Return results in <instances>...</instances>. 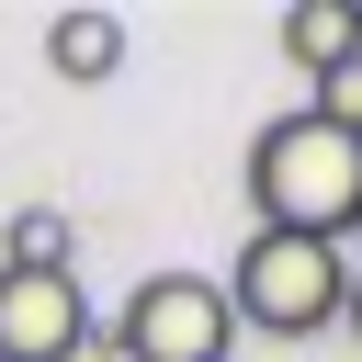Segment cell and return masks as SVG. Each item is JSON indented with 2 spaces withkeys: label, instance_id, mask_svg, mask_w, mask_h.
Here are the masks:
<instances>
[{
  "label": "cell",
  "instance_id": "cell-1",
  "mask_svg": "<svg viewBox=\"0 0 362 362\" xmlns=\"http://www.w3.org/2000/svg\"><path fill=\"white\" fill-rule=\"evenodd\" d=\"M249 204H260V226L351 238L362 226V136H339L328 113H272L249 136Z\"/></svg>",
  "mask_w": 362,
  "mask_h": 362
},
{
  "label": "cell",
  "instance_id": "cell-2",
  "mask_svg": "<svg viewBox=\"0 0 362 362\" xmlns=\"http://www.w3.org/2000/svg\"><path fill=\"white\" fill-rule=\"evenodd\" d=\"M339 294H351L339 238H294V226H249L238 238V272H226V317L238 328L317 339V328H339Z\"/></svg>",
  "mask_w": 362,
  "mask_h": 362
},
{
  "label": "cell",
  "instance_id": "cell-3",
  "mask_svg": "<svg viewBox=\"0 0 362 362\" xmlns=\"http://www.w3.org/2000/svg\"><path fill=\"white\" fill-rule=\"evenodd\" d=\"M113 362H226L238 351V317H226V283L215 272H147L113 328H102Z\"/></svg>",
  "mask_w": 362,
  "mask_h": 362
},
{
  "label": "cell",
  "instance_id": "cell-4",
  "mask_svg": "<svg viewBox=\"0 0 362 362\" xmlns=\"http://www.w3.org/2000/svg\"><path fill=\"white\" fill-rule=\"evenodd\" d=\"M90 339L102 328L79 272H0V362H79Z\"/></svg>",
  "mask_w": 362,
  "mask_h": 362
},
{
  "label": "cell",
  "instance_id": "cell-5",
  "mask_svg": "<svg viewBox=\"0 0 362 362\" xmlns=\"http://www.w3.org/2000/svg\"><path fill=\"white\" fill-rule=\"evenodd\" d=\"M283 57L328 90L339 68H362V0H294L283 11Z\"/></svg>",
  "mask_w": 362,
  "mask_h": 362
},
{
  "label": "cell",
  "instance_id": "cell-6",
  "mask_svg": "<svg viewBox=\"0 0 362 362\" xmlns=\"http://www.w3.org/2000/svg\"><path fill=\"white\" fill-rule=\"evenodd\" d=\"M45 68H57L68 90H102V79L124 68V23H113V11H57V23H45Z\"/></svg>",
  "mask_w": 362,
  "mask_h": 362
},
{
  "label": "cell",
  "instance_id": "cell-7",
  "mask_svg": "<svg viewBox=\"0 0 362 362\" xmlns=\"http://www.w3.org/2000/svg\"><path fill=\"white\" fill-rule=\"evenodd\" d=\"M0 272H79V226L57 204H23L11 238H0Z\"/></svg>",
  "mask_w": 362,
  "mask_h": 362
},
{
  "label": "cell",
  "instance_id": "cell-8",
  "mask_svg": "<svg viewBox=\"0 0 362 362\" xmlns=\"http://www.w3.org/2000/svg\"><path fill=\"white\" fill-rule=\"evenodd\" d=\"M305 113H328V124H339V136H362V68H339V79H328V90H317V102H305Z\"/></svg>",
  "mask_w": 362,
  "mask_h": 362
},
{
  "label": "cell",
  "instance_id": "cell-9",
  "mask_svg": "<svg viewBox=\"0 0 362 362\" xmlns=\"http://www.w3.org/2000/svg\"><path fill=\"white\" fill-rule=\"evenodd\" d=\"M339 328H351V339H362V272H351V294H339Z\"/></svg>",
  "mask_w": 362,
  "mask_h": 362
},
{
  "label": "cell",
  "instance_id": "cell-10",
  "mask_svg": "<svg viewBox=\"0 0 362 362\" xmlns=\"http://www.w3.org/2000/svg\"><path fill=\"white\" fill-rule=\"evenodd\" d=\"M351 238H362V226H351Z\"/></svg>",
  "mask_w": 362,
  "mask_h": 362
}]
</instances>
